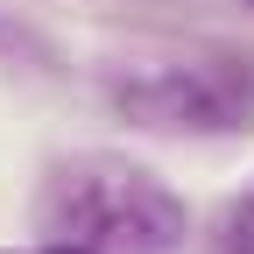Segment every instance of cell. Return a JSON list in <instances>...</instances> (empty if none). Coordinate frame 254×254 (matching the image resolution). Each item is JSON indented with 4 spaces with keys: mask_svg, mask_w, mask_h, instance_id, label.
Segmentation results:
<instances>
[{
    "mask_svg": "<svg viewBox=\"0 0 254 254\" xmlns=\"http://www.w3.org/2000/svg\"><path fill=\"white\" fill-rule=\"evenodd\" d=\"M184 226V198L127 155H64L36 198V233L64 254H170Z\"/></svg>",
    "mask_w": 254,
    "mask_h": 254,
    "instance_id": "cell-1",
    "label": "cell"
},
{
    "mask_svg": "<svg viewBox=\"0 0 254 254\" xmlns=\"http://www.w3.org/2000/svg\"><path fill=\"white\" fill-rule=\"evenodd\" d=\"M113 99L141 127H170V134H233V127H247V92L233 78L205 71V64H155V71L113 85Z\"/></svg>",
    "mask_w": 254,
    "mask_h": 254,
    "instance_id": "cell-2",
    "label": "cell"
},
{
    "mask_svg": "<svg viewBox=\"0 0 254 254\" xmlns=\"http://www.w3.org/2000/svg\"><path fill=\"white\" fill-rule=\"evenodd\" d=\"M226 254H254V205L226 212Z\"/></svg>",
    "mask_w": 254,
    "mask_h": 254,
    "instance_id": "cell-3",
    "label": "cell"
}]
</instances>
